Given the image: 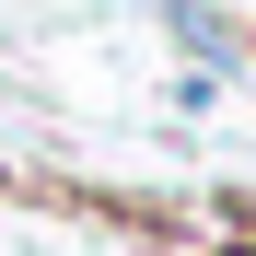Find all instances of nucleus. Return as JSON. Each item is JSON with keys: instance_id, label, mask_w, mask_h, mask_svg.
I'll return each instance as SVG.
<instances>
[{"instance_id": "f257e3e1", "label": "nucleus", "mask_w": 256, "mask_h": 256, "mask_svg": "<svg viewBox=\"0 0 256 256\" xmlns=\"http://www.w3.org/2000/svg\"><path fill=\"white\" fill-rule=\"evenodd\" d=\"M210 256H256V233H233V244H210Z\"/></svg>"}]
</instances>
